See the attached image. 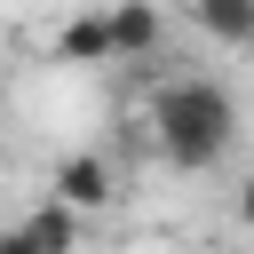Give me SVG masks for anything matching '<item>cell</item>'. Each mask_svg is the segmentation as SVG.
<instances>
[{
	"label": "cell",
	"instance_id": "obj_2",
	"mask_svg": "<svg viewBox=\"0 0 254 254\" xmlns=\"http://www.w3.org/2000/svg\"><path fill=\"white\" fill-rule=\"evenodd\" d=\"M103 16H111V40H119V56H127V64H143V56H159V40H167V24H159V8H151V0H111Z\"/></svg>",
	"mask_w": 254,
	"mask_h": 254
},
{
	"label": "cell",
	"instance_id": "obj_6",
	"mask_svg": "<svg viewBox=\"0 0 254 254\" xmlns=\"http://www.w3.org/2000/svg\"><path fill=\"white\" fill-rule=\"evenodd\" d=\"M24 230L40 238V254H71V246H79V206H71V198H48V206L24 214Z\"/></svg>",
	"mask_w": 254,
	"mask_h": 254
},
{
	"label": "cell",
	"instance_id": "obj_8",
	"mask_svg": "<svg viewBox=\"0 0 254 254\" xmlns=\"http://www.w3.org/2000/svg\"><path fill=\"white\" fill-rule=\"evenodd\" d=\"M238 222H246V230H254V183H246V190H238Z\"/></svg>",
	"mask_w": 254,
	"mask_h": 254
},
{
	"label": "cell",
	"instance_id": "obj_4",
	"mask_svg": "<svg viewBox=\"0 0 254 254\" xmlns=\"http://www.w3.org/2000/svg\"><path fill=\"white\" fill-rule=\"evenodd\" d=\"M56 56H64V64H111V56H119L111 16H71V24L56 32Z\"/></svg>",
	"mask_w": 254,
	"mask_h": 254
},
{
	"label": "cell",
	"instance_id": "obj_7",
	"mask_svg": "<svg viewBox=\"0 0 254 254\" xmlns=\"http://www.w3.org/2000/svg\"><path fill=\"white\" fill-rule=\"evenodd\" d=\"M0 254H40V238H32V230H24V222H16V230H8V238H0Z\"/></svg>",
	"mask_w": 254,
	"mask_h": 254
},
{
	"label": "cell",
	"instance_id": "obj_5",
	"mask_svg": "<svg viewBox=\"0 0 254 254\" xmlns=\"http://www.w3.org/2000/svg\"><path fill=\"white\" fill-rule=\"evenodd\" d=\"M198 32H214L222 48H254V0H190Z\"/></svg>",
	"mask_w": 254,
	"mask_h": 254
},
{
	"label": "cell",
	"instance_id": "obj_3",
	"mask_svg": "<svg viewBox=\"0 0 254 254\" xmlns=\"http://www.w3.org/2000/svg\"><path fill=\"white\" fill-rule=\"evenodd\" d=\"M56 198H71L79 214H87V206H103V198H111V167H103L95 151H71V159L56 167Z\"/></svg>",
	"mask_w": 254,
	"mask_h": 254
},
{
	"label": "cell",
	"instance_id": "obj_1",
	"mask_svg": "<svg viewBox=\"0 0 254 254\" xmlns=\"http://www.w3.org/2000/svg\"><path fill=\"white\" fill-rule=\"evenodd\" d=\"M151 135L175 167H214L230 143H238V103L214 87V79H167L159 103H151Z\"/></svg>",
	"mask_w": 254,
	"mask_h": 254
}]
</instances>
